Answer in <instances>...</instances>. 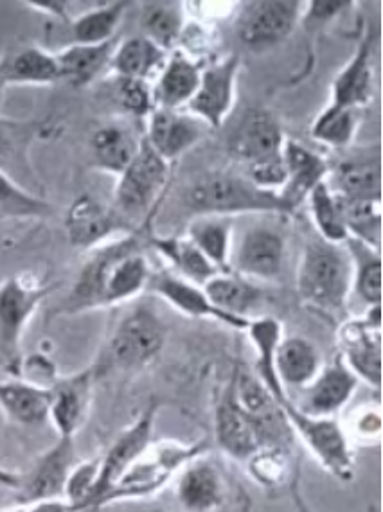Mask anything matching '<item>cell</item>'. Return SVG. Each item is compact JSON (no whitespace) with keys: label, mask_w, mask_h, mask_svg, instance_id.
<instances>
[{"label":"cell","mask_w":383,"mask_h":512,"mask_svg":"<svg viewBox=\"0 0 383 512\" xmlns=\"http://www.w3.org/2000/svg\"><path fill=\"white\" fill-rule=\"evenodd\" d=\"M152 266L144 254L139 232L126 234L90 250L78 272L60 315H78L134 301L148 288Z\"/></svg>","instance_id":"obj_1"},{"label":"cell","mask_w":383,"mask_h":512,"mask_svg":"<svg viewBox=\"0 0 383 512\" xmlns=\"http://www.w3.org/2000/svg\"><path fill=\"white\" fill-rule=\"evenodd\" d=\"M297 290L310 308L331 317L344 313L353 292V259L346 243L312 239L301 257Z\"/></svg>","instance_id":"obj_2"},{"label":"cell","mask_w":383,"mask_h":512,"mask_svg":"<svg viewBox=\"0 0 383 512\" xmlns=\"http://www.w3.org/2000/svg\"><path fill=\"white\" fill-rule=\"evenodd\" d=\"M164 344V322L150 306L141 304L117 318L98 360L90 367L98 380L110 372L143 371L159 358Z\"/></svg>","instance_id":"obj_3"},{"label":"cell","mask_w":383,"mask_h":512,"mask_svg":"<svg viewBox=\"0 0 383 512\" xmlns=\"http://www.w3.org/2000/svg\"><path fill=\"white\" fill-rule=\"evenodd\" d=\"M205 451H209L207 441H153L110 491L103 507L128 500H146L159 495L164 487L170 486L189 460Z\"/></svg>","instance_id":"obj_4"},{"label":"cell","mask_w":383,"mask_h":512,"mask_svg":"<svg viewBox=\"0 0 383 512\" xmlns=\"http://www.w3.org/2000/svg\"><path fill=\"white\" fill-rule=\"evenodd\" d=\"M188 205L200 214L229 216L236 214H290L277 193L263 191L249 178L236 173H207L189 187Z\"/></svg>","instance_id":"obj_5"},{"label":"cell","mask_w":383,"mask_h":512,"mask_svg":"<svg viewBox=\"0 0 383 512\" xmlns=\"http://www.w3.org/2000/svg\"><path fill=\"white\" fill-rule=\"evenodd\" d=\"M51 286L33 274H18L0 283V367L9 378H20L22 340L36 309Z\"/></svg>","instance_id":"obj_6"},{"label":"cell","mask_w":383,"mask_h":512,"mask_svg":"<svg viewBox=\"0 0 383 512\" xmlns=\"http://www.w3.org/2000/svg\"><path fill=\"white\" fill-rule=\"evenodd\" d=\"M283 412L295 435L317 464L340 482H351L357 469V450L351 446L348 435L337 417H313L303 414L292 403L285 401Z\"/></svg>","instance_id":"obj_7"},{"label":"cell","mask_w":383,"mask_h":512,"mask_svg":"<svg viewBox=\"0 0 383 512\" xmlns=\"http://www.w3.org/2000/svg\"><path fill=\"white\" fill-rule=\"evenodd\" d=\"M117 178L112 207L137 229V223L152 214L168 186L170 164L143 142L134 162Z\"/></svg>","instance_id":"obj_8"},{"label":"cell","mask_w":383,"mask_h":512,"mask_svg":"<svg viewBox=\"0 0 383 512\" xmlns=\"http://www.w3.org/2000/svg\"><path fill=\"white\" fill-rule=\"evenodd\" d=\"M159 414V405L152 401L137 415L134 423L128 424L123 432L117 435L103 455H99V478L94 496L85 512H96L103 509V504L123 478L126 471L134 466L135 460L148 450L153 442V428Z\"/></svg>","instance_id":"obj_9"},{"label":"cell","mask_w":383,"mask_h":512,"mask_svg":"<svg viewBox=\"0 0 383 512\" xmlns=\"http://www.w3.org/2000/svg\"><path fill=\"white\" fill-rule=\"evenodd\" d=\"M171 486L175 502L184 512L223 511L231 496L229 475L209 451L189 460Z\"/></svg>","instance_id":"obj_10"},{"label":"cell","mask_w":383,"mask_h":512,"mask_svg":"<svg viewBox=\"0 0 383 512\" xmlns=\"http://www.w3.org/2000/svg\"><path fill=\"white\" fill-rule=\"evenodd\" d=\"M340 358L369 387H382V306L340 327Z\"/></svg>","instance_id":"obj_11"},{"label":"cell","mask_w":383,"mask_h":512,"mask_svg":"<svg viewBox=\"0 0 383 512\" xmlns=\"http://www.w3.org/2000/svg\"><path fill=\"white\" fill-rule=\"evenodd\" d=\"M76 439L58 437L36 457L26 471H20L17 504L29 505L40 500L63 498L67 478L78 464Z\"/></svg>","instance_id":"obj_12"},{"label":"cell","mask_w":383,"mask_h":512,"mask_svg":"<svg viewBox=\"0 0 383 512\" xmlns=\"http://www.w3.org/2000/svg\"><path fill=\"white\" fill-rule=\"evenodd\" d=\"M303 2L297 0H256L241 6L236 18V35L254 51H265L292 35Z\"/></svg>","instance_id":"obj_13"},{"label":"cell","mask_w":383,"mask_h":512,"mask_svg":"<svg viewBox=\"0 0 383 512\" xmlns=\"http://www.w3.org/2000/svg\"><path fill=\"white\" fill-rule=\"evenodd\" d=\"M65 230L72 247L94 250L114 239L139 232L112 205L103 204L96 196L81 195L65 214Z\"/></svg>","instance_id":"obj_14"},{"label":"cell","mask_w":383,"mask_h":512,"mask_svg":"<svg viewBox=\"0 0 383 512\" xmlns=\"http://www.w3.org/2000/svg\"><path fill=\"white\" fill-rule=\"evenodd\" d=\"M286 241L274 227L254 225L232 241L231 272L249 281H272L283 272Z\"/></svg>","instance_id":"obj_15"},{"label":"cell","mask_w":383,"mask_h":512,"mask_svg":"<svg viewBox=\"0 0 383 512\" xmlns=\"http://www.w3.org/2000/svg\"><path fill=\"white\" fill-rule=\"evenodd\" d=\"M238 72L240 58L236 54L204 67L195 96L184 110L195 115L207 128H222L234 105Z\"/></svg>","instance_id":"obj_16"},{"label":"cell","mask_w":383,"mask_h":512,"mask_svg":"<svg viewBox=\"0 0 383 512\" xmlns=\"http://www.w3.org/2000/svg\"><path fill=\"white\" fill-rule=\"evenodd\" d=\"M96 381V372L92 367H87L69 376H58L49 385V424L58 437L76 439L81 428L87 424Z\"/></svg>","instance_id":"obj_17"},{"label":"cell","mask_w":383,"mask_h":512,"mask_svg":"<svg viewBox=\"0 0 383 512\" xmlns=\"http://www.w3.org/2000/svg\"><path fill=\"white\" fill-rule=\"evenodd\" d=\"M285 142V133L274 114L252 108L232 133L229 151L245 169H250L283 159Z\"/></svg>","instance_id":"obj_18"},{"label":"cell","mask_w":383,"mask_h":512,"mask_svg":"<svg viewBox=\"0 0 383 512\" xmlns=\"http://www.w3.org/2000/svg\"><path fill=\"white\" fill-rule=\"evenodd\" d=\"M213 441L222 455L241 464L259 448L254 426L236 396L232 376L214 407Z\"/></svg>","instance_id":"obj_19"},{"label":"cell","mask_w":383,"mask_h":512,"mask_svg":"<svg viewBox=\"0 0 383 512\" xmlns=\"http://www.w3.org/2000/svg\"><path fill=\"white\" fill-rule=\"evenodd\" d=\"M358 385L360 381L357 376L349 371L348 365L342 362L339 356L330 365H322L321 371L313 378L312 383L299 390L301 399H292V403L303 414L313 417H337L348 407Z\"/></svg>","instance_id":"obj_20"},{"label":"cell","mask_w":383,"mask_h":512,"mask_svg":"<svg viewBox=\"0 0 383 512\" xmlns=\"http://www.w3.org/2000/svg\"><path fill=\"white\" fill-rule=\"evenodd\" d=\"M146 119L144 142L168 164L191 150L207 130L200 119L186 110L155 108Z\"/></svg>","instance_id":"obj_21"},{"label":"cell","mask_w":383,"mask_h":512,"mask_svg":"<svg viewBox=\"0 0 383 512\" xmlns=\"http://www.w3.org/2000/svg\"><path fill=\"white\" fill-rule=\"evenodd\" d=\"M148 288L188 317L214 320V322H220L223 326L232 327L238 331H247V327H249L250 320L223 313L214 306L213 302L209 301L202 286L189 283L175 272L152 274Z\"/></svg>","instance_id":"obj_22"},{"label":"cell","mask_w":383,"mask_h":512,"mask_svg":"<svg viewBox=\"0 0 383 512\" xmlns=\"http://www.w3.org/2000/svg\"><path fill=\"white\" fill-rule=\"evenodd\" d=\"M283 160L286 168L285 186L277 195L285 204L286 211L294 212L308 200L313 189L326 180L330 168L321 155L292 139H286Z\"/></svg>","instance_id":"obj_23"},{"label":"cell","mask_w":383,"mask_h":512,"mask_svg":"<svg viewBox=\"0 0 383 512\" xmlns=\"http://www.w3.org/2000/svg\"><path fill=\"white\" fill-rule=\"evenodd\" d=\"M144 139L126 121L101 124L90 133L89 151L92 166L119 177L143 148Z\"/></svg>","instance_id":"obj_24"},{"label":"cell","mask_w":383,"mask_h":512,"mask_svg":"<svg viewBox=\"0 0 383 512\" xmlns=\"http://www.w3.org/2000/svg\"><path fill=\"white\" fill-rule=\"evenodd\" d=\"M375 38L367 35L349 60L348 65L337 74L331 87L330 106L360 110L373 99L375 90V67H373Z\"/></svg>","instance_id":"obj_25"},{"label":"cell","mask_w":383,"mask_h":512,"mask_svg":"<svg viewBox=\"0 0 383 512\" xmlns=\"http://www.w3.org/2000/svg\"><path fill=\"white\" fill-rule=\"evenodd\" d=\"M51 392L24 378L0 381V412L18 428H42L49 424Z\"/></svg>","instance_id":"obj_26"},{"label":"cell","mask_w":383,"mask_h":512,"mask_svg":"<svg viewBox=\"0 0 383 512\" xmlns=\"http://www.w3.org/2000/svg\"><path fill=\"white\" fill-rule=\"evenodd\" d=\"M243 466L250 480L268 495L288 491L301 475V457L295 448L285 446H259Z\"/></svg>","instance_id":"obj_27"},{"label":"cell","mask_w":383,"mask_h":512,"mask_svg":"<svg viewBox=\"0 0 383 512\" xmlns=\"http://www.w3.org/2000/svg\"><path fill=\"white\" fill-rule=\"evenodd\" d=\"M326 184L331 193L346 200L382 202V159L380 151L369 157H358L340 162L328 173Z\"/></svg>","instance_id":"obj_28"},{"label":"cell","mask_w":383,"mask_h":512,"mask_svg":"<svg viewBox=\"0 0 383 512\" xmlns=\"http://www.w3.org/2000/svg\"><path fill=\"white\" fill-rule=\"evenodd\" d=\"M200 74L202 67L195 60H191L188 54L180 51L171 53L152 85L155 108L184 110L195 96Z\"/></svg>","instance_id":"obj_29"},{"label":"cell","mask_w":383,"mask_h":512,"mask_svg":"<svg viewBox=\"0 0 383 512\" xmlns=\"http://www.w3.org/2000/svg\"><path fill=\"white\" fill-rule=\"evenodd\" d=\"M274 365L281 385L290 392L308 387L324 363L319 349L308 338L283 336L277 345Z\"/></svg>","instance_id":"obj_30"},{"label":"cell","mask_w":383,"mask_h":512,"mask_svg":"<svg viewBox=\"0 0 383 512\" xmlns=\"http://www.w3.org/2000/svg\"><path fill=\"white\" fill-rule=\"evenodd\" d=\"M245 333L249 335L250 342L256 351V367H254L256 376L281 407L290 399L285 387L277 378L276 365H274L277 345L283 338V327L274 317H256L250 318L249 327Z\"/></svg>","instance_id":"obj_31"},{"label":"cell","mask_w":383,"mask_h":512,"mask_svg":"<svg viewBox=\"0 0 383 512\" xmlns=\"http://www.w3.org/2000/svg\"><path fill=\"white\" fill-rule=\"evenodd\" d=\"M166 62L168 53H164L159 45L153 44L150 38L144 35L132 36L123 42H117L110 71L117 78L152 83L153 78L157 80Z\"/></svg>","instance_id":"obj_32"},{"label":"cell","mask_w":383,"mask_h":512,"mask_svg":"<svg viewBox=\"0 0 383 512\" xmlns=\"http://www.w3.org/2000/svg\"><path fill=\"white\" fill-rule=\"evenodd\" d=\"M117 47V38L99 45L72 44L56 53L62 80L72 87L83 89L98 80L103 72L110 69L112 56Z\"/></svg>","instance_id":"obj_33"},{"label":"cell","mask_w":383,"mask_h":512,"mask_svg":"<svg viewBox=\"0 0 383 512\" xmlns=\"http://www.w3.org/2000/svg\"><path fill=\"white\" fill-rule=\"evenodd\" d=\"M234 220L229 216L200 214L189 221L186 238L213 263L222 274L231 272Z\"/></svg>","instance_id":"obj_34"},{"label":"cell","mask_w":383,"mask_h":512,"mask_svg":"<svg viewBox=\"0 0 383 512\" xmlns=\"http://www.w3.org/2000/svg\"><path fill=\"white\" fill-rule=\"evenodd\" d=\"M202 288L220 311L245 320H250L252 311H256L263 302V293L256 284L232 272L214 275Z\"/></svg>","instance_id":"obj_35"},{"label":"cell","mask_w":383,"mask_h":512,"mask_svg":"<svg viewBox=\"0 0 383 512\" xmlns=\"http://www.w3.org/2000/svg\"><path fill=\"white\" fill-rule=\"evenodd\" d=\"M6 85H51L62 81L56 54L40 47H27L0 63Z\"/></svg>","instance_id":"obj_36"},{"label":"cell","mask_w":383,"mask_h":512,"mask_svg":"<svg viewBox=\"0 0 383 512\" xmlns=\"http://www.w3.org/2000/svg\"><path fill=\"white\" fill-rule=\"evenodd\" d=\"M152 245L161 256L170 261L177 275L189 283L204 286L214 275L222 274L198 248L184 238H157L152 236Z\"/></svg>","instance_id":"obj_37"},{"label":"cell","mask_w":383,"mask_h":512,"mask_svg":"<svg viewBox=\"0 0 383 512\" xmlns=\"http://www.w3.org/2000/svg\"><path fill=\"white\" fill-rule=\"evenodd\" d=\"M128 6L130 2H108L71 18L69 26L74 44L99 45L114 40Z\"/></svg>","instance_id":"obj_38"},{"label":"cell","mask_w":383,"mask_h":512,"mask_svg":"<svg viewBox=\"0 0 383 512\" xmlns=\"http://www.w3.org/2000/svg\"><path fill=\"white\" fill-rule=\"evenodd\" d=\"M144 36L159 45L164 53H170L182 40L186 29L182 2H150L144 4Z\"/></svg>","instance_id":"obj_39"},{"label":"cell","mask_w":383,"mask_h":512,"mask_svg":"<svg viewBox=\"0 0 383 512\" xmlns=\"http://www.w3.org/2000/svg\"><path fill=\"white\" fill-rule=\"evenodd\" d=\"M353 259V290L366 302L367 308L382 306V252L358 243L355 239L346 241Z\"/></svg>","instance_id":"obj_40"},{"label":"cell","mask_w":383,"mask_h":512,"mask_svg":"<svg viewBox=\"0 0 383 512\" xmlns=\"http://www.w3.org/2000/svg\"><path fill=\"white\" fill-rule=\"evenodd\" d=\"M339 202L348 239L382 252V202L346 198H339Z\"/></svg>","instance_id":"obj_41"},{"label":"cell","mask_w":383,"mask_h":512,"mask_svg":"<svg viewBox=\"0 0 383 512\" xmlns=\"http://www.w3.org/2000/svg\"><path fill=\"white\" fill-rule=\"evenodd\" d=\"M308 200L315 229L319 230L321 238L328 243L344 245L348 241V230L342 218L339 198L331 193L326 180L313 189Z\"/></svg>","instance_id":"obj_42"},{"label":"cell","mask_w":383,"mask_h":512,"mask_svg":"<svg viewBox=\"0 0 383 512\" xmlns=\"http://www.w3.org/2000/svg\"><path fill=\"white\" fill-rule=\"evenodd\" d=\"M360 114V110H346L328 105L315 119L312 135L322 144L342 150L355 139Z\"/></svg>","instance_id":"obj_43"},{"label":"cell","mask_w":383,"mask_h":512,"mask_svg":"<svg viewBox=\"0 0 383 512\" xmlns=\"http://www.w3.org/2000/svg\"><path fill=\"white\" fill-rule=\"evenodd\" d=\"M53 207L42 198L27 193L18 186L13 178L0 168V218L17 216V218H42L49 216Z\"/></svg>","instance_id":"obj_44"},{"label":"cell","mask_w":383,"mask_h":512,"mask_svg":"<svg viewBox=\"0 0 383 512\" xmlns=\"http://www.w3.org/2000/svg\"><path fill=\"white\" fill-rule=\"evenodd\" d=\"M340 424L355 450L373 448L382 442L383 415L380 405H360Z\"/></svg>","instance_id":"obj_45"},{"label":"cell","mask_w":383,"mask_h":512,"mask_svg":"<svg viewBox=\"0 0 383 512\" xmlns=\"http://www.w3.org/2000/svg\"><path fill=\"white\" fill-rule=\"evenodd\" d=\"M99 478V455L92 459L78 460L67 478L63 498L76 512H85L94 496Z\"/></svg>","instance_id":"obj_46"},{"label":"cell","mask_w":383,"mask_h":512,"mask_svg":"<svg viewBox=\"0 0 383 512\" xmlns=\"http://www.w3.org/2000/svg\"><path fill=\"white\" fill-rule=\"evenodd\" d=\"M112 96L116 105L132 117H148L155 110L152 83L141 80H128L114 76Z\"/></svg>","instance_id":"obj_47"},{"label":"cell","mask_w":383,"mask_h":512,"mask_svg":"<svg viewBox=\"0 0 383 512\" xmlns=\"http://www.w3.org/2000/svg\"><path fill=\"white\" fill-rule=\"evenodd\" d=\"M310 9L306 11V20L313 22H328L331 17H335L342 9L348 8L349 2H326V0H317L308 4Z\"/></svg>","instance_id":"obj_48"},{"label":"cell","mask_w":383,"mask_h":512,"mask_svg":"<svg viewBox=\"0 0 383 512\" xmlns=\"http://www.w3.org/2000/svg\"><path fill=\"white\" fill-rule=\"evenodd\" d=\"M24 512H76L65 498H51L40 500L33 504L24 505Z\"/></svg>","instance_id":"obj_49"},{"label":"cell","mask_w":383,"mask_h":512,"mask_svg":"<svg viewBox=\"0 0 383 512\" xmlns=\"http://www.w3.org/2000/svg\"><path fill=\"white\" fill-rule=\"evenodd\" d=\"M301 477H303V475H299V477L295 478L294 482H292V486L288 489V495H290V500H292V505H294V511L317 512L313 509L312 505H310V502L306 500V496H304Z\"/></svg>","instance_id":"obj_50"},{"label":"cell","mask_w":383,"mask_h":512,"mask_svg":"<svg viewBox=\"0 0 383 512\" xmlns=\"http://www.w3.org/2000/svg\"><path fill=\"white\" fill-rule=\"evenodd\" d=\"M27 6L36 8L38 11H45V13L53 15V17L65 20V22H71L69 9H67L69 8V2H27Z\"/></svg>","instance_id":"obj_51"},{"label":"cell","mask_w":383,"mask_h":512,"mask_svg":"<svg viewBox=\"0 0 383 512\" xmlns=\"http://www.w3.org/2000/svg\"><path fill=\"white\" fill-rule=\"evenodd\" d=\"M18 484H20V471L0 466V487L9 489V491H17Z\"/></svg>","instance_id":"obj_52"},{"label":"cell","mask_w":383,"mask_h":512,"mask_svg":"<svg viewBox=\"0 0 383 512\" xmlns=\"http://www.w3.org/2000/svg\"><path fill=\"white\" fill-rule=\"evenodd\" d=\"M9 132L6 124L0 123V157L4 155V151L8 150Z\"/></svg>","instance_id":"obj_53"},{"label":"cell","mask_w":383,"mask_h":512,"mask_svg":"<svg viewBox=\"0 0 383 512\" xmlns=\"http://www.w3.org/2000/svg\"><path fill=\"white\" fill-rule=\"evenodd\" d=\"M0 512H24V505H13V507H4Z\"/></svg>","instance_id":"obj_54"},{"label":"cell","mask_w":383,"mask_h":512,"mask_svg":"<svg viewBox=\"0 0 383 512\" xmlns=\"http://www.w3.org/2000/svg\"><path fill=\"white\" fill-rule=\"evenodd\" d=\"M4 89H6V81L2 78V72H0V101H2V94H4Z\"/></svg>","instance_id":"obj_55"}]
</instances>
